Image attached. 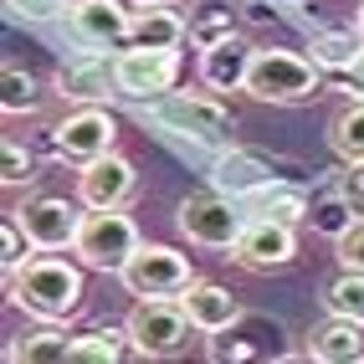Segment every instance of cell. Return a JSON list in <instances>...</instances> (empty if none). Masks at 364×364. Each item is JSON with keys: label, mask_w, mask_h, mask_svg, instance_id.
<instances>
[{"label": "cell", "mask_w": 364, "mask_h": 364, "mask_svg": "<svg viewBox=\"0 0 364 364\" xmlns=\"http://www.w3.org/2000/svg\"><path fill=\"white\" fill-rule=\"evenodd\" d=\"M134 354L129 328H92L82 338H72V364H118Z\"/></svg>", "instance_id": "cell-22"}, {"label": "cell", "mask_w": 364, "mask_h": 364, "mask_svg": "<svg viewBox=\"0 0 364 364\" xmlns=\"http://www.w3.org/2000/svg\"><path fill=\"white\" fill-rule=\"evenodd\" d=\"M328 144H333V154L344 164H364V98H354L344 113L333 118Z\"/></svg>", "instance_id": "cell-24"}, {"label": "cell", "mask_w": 364, "mask_h": 364, "mask_svg": "<svg viewBox=\"0 0 364 364\" xmlns=\"http://www.w3.org/2000/svg\"><path fill=\"white\" fill-rule=\"evenodd\" d=\"M139 113L154 118L159 129L190 139V144H205V149H231L236 144V118H231L226 103H215L210 92H175L169 87L164 98L139 103Z\"/></svg>", "instance_id": "cell-2"}, {"label": "cell", "mask_w": 364, "mask_h": 364, "mask_svg": "<svg viewBox=\"0 0 364 364\" xmlns=\"http://www.w3.org/2000/svg\"><path fill=\"white\" fill-rule=\"evenodd\" d=\"M139 190V169L118 149L98 154L92 164H77V200L87 210H108V205H129Z\"/></svg>", "instance_id": "cell-12"}, {"label": "cell", "mask_w": 364, "mask_h": 364, "mask_svg": "<svg viewBox=\"0 0 364 364\" xmlns=\"http://www.w3.org/2000/svg\"><path fill=\"white\" fill-rule=\"evenodd\" d=\"M175 226L190 247H205V252H231L236 236L247 231V210H241L231 196L221 190H205V196H185L180 210H175Z\"/></svg>", "instance_id": "cell-5"}, {"label": "cell", "mask_w": 364, "mask_h": 364, "mask_svg": "<svg viewBox=\"0 0 364 364\" xmlns=\"http://www.w3.org/2000/svg\"><path fill=\"white\" fill-rule=\"evenodd\" d=\"M113 77H118V98L129 103H154L164 98L180 77V52H154V46H124L113 57Z\"/></svg>", "instance_id": "cell-9"}, {"label": "cell", "mask_w": 364, "mask_h": 364, "mask_svg": "<svg viewBox=\"0 0 364 364\" xmlns=\"http://www.w3.org/2000/svg\"><path fill=\"white\" fill-rule=\"evenodd\" d=\"M354 26H359V36H364V6H359V16H354Z\"/></svg>", "instance_id": "cell-34"}, {"label": "cell", "mask_w": 364, "mask_h": 364, "mask_svg": "<svg viewBox=\"0 0 364 364\" xmlns=\"http://www.w3.org/2000/svg\"><path fill=\"white\" fill-rule=\"evenodd\" d=\"M333 257H338V267H354V272H364V215H359L344 236H333Z\"/></svg>", "instance_id": "cell-31"}, {"label": "cell", "mask_w": 364, "mask_h": 364, "mask_svg": "<svg viewBox=\"0 0 364 364\" xmlns=\"http://www.w3.org/2000/svg\"><path fill=\"white\" fill-rule=\"evenodd\" d=\"M349 82H354L359 98H364V52H359V57H354V67H349Z\"/></svg>", "instance_id": "cell-33"}, {"label": "cell", "mask_w": 364, "mask_h": 364, "mask_svg": "<svg viewBox=\"0 0 364 364\" xmlns=\"http://www.w3.org/2000/svg\"><path fill=\"white\" fill-rule=\"evenodd\" d=\"M308 359H318V364L364 359V318H338V313H328V323L308 333Z\"/></svg>", "instance_id": "cell-19"}, {"label": "cell", "mask_w": 364, "mask_h": 364, "mask_svg": "<svg viewBox=\"0 0 364 364\" xmlns=\"http://www.w3.org/2000/svg\"><path fill=\"white\" fill-rule=\"evenodd\" d=\"M180 303H185V313H190V323H196V333H205V338H210V333H226V328H236L241 318H247L231 287L200 282V277L180 293Z\"/></svg>", "instance_id": "cell-17"}, {"label": "cell", "mask_w": 364, "mask_h": 364, "mask_svg": "<svg viewBox=\"0 0 364 364\" xmlns=\"http://www.w3.org/2000/svg\"><path fill=\"white\" fill-rule=\"evenodd\" d=\"M118 144V124L103 103H82V108H67V118L52 129V149L67 164H92L98 154H108Z\"/></svg>", "instance_id": "cell-10"}, {"label": "cell", "mask_w": 364, "mask_h": 364, "mask_svg": "<svg viewBox=\"0 0 364 364\" xmlns=\"http://www.w3.org/2000/svg\"><path fill=\"white\" fill-rule=\"evenodd\" d=\"M134 0H72L67 11V31L82 46H129L134 26Z\"/></svg>", "instance_id": "cell-13"}, {"label": "cell", "mask_w": 364, "mask_h": 364, "mask_svg": "<svg viewBox=\"0 0 364 364\" xmlns=\"http://www.w3.org/2000/svg\"><path fill=\"white\" fill-rule=\"evenodd\" d=\"M190 36V21L169 6V0H154V6H134V26H129V46H154V52H180V41Z\"/></svg>", "instance_id": "cell-18"}, {"label": "cell", "mask_w": 364, "mask_h": 364, "mask_svg": "<svg viewBox=\"0 0 364 364\" xmlns=\"http://www.w3.org/2000/svg\"><path fill=\"white\" fill-rule=\"evenodd\" d=\"M308 52H313V62H318L323 72H349L354 57L364 52V36H359V26L354 31H318L308 41Z\"/></svg>", "instance_id": "cell-23"}, {"label": "cell", "mask_w": 364, "mask_h": 364, "mask_svg": "<svg viewBox=\"0 0 364 364\" xmlns=\"http://www.w3.org/2000/svg\"><path fill=\"white\" fill-rule=\"evenodd\" d=\"M134 6H154V0H134Z\"/></svg>", "instance_id": "cell-35"}, {"label": "cell", "mask_w": 364, "mask_h": 364, "mask_svg": "<svg viewBox=\"0 0 364 364\" xmlns=\"http://www.w3.org/2000/svg\"><path fill=\"white\" fill-rule=\"evenodd\" d=\"M231 257L247 272H282L298 262V226L272 221V215H247V231L236 236Z\"/></svg>", "instance_id": "cell-11"}, {"label": "cell", "mask_w": 364, "mask_h": 364, "mask_svg": "<svg viewBox=\"0 0 364 364\" xmlns=\"http://www.w3.org/2000/svg\"><path fill=\"white\" fill-rule=\"evenodd\" d=\"M118 282L129 287L134 298H180L190 282H196V267L185 252L159 247V241H139V252L124 262Z\"/></svg>", "instance_id": "cell-7"}, {"label": "cell", "mask_w": 364, "mask_h": 364, "mask_svg": "<svg viewBox=\"0 0 364 364\" xmlns=\"http://www.w3.org/2000/svg\"><path fill=\"white\" fill-rule=\"evenodd\" d=\"M124 328L134 338L139 359H175V354H185L190 333H196V323H190L180 298H139L134 313L124 318Z\"/></svg>", "instance_id": "cell-4"}, {"label": "cell", "mask_w": 364, "mask_h": 364, "mask_svg": "<svg viewBox=\"0 0 364 364\" xmlns=\"http://www.w3.org/2000/svg\"><path fill=\"white\" fill-rule=\"evenodd\" d=\"M82 215H87V205L67 200V196H31L16 205V221L26 226L36 252H72L77 231H82Z\"/></svg>", "instance_id": "cell-8"}, {"label": "cell", "mask_w": 364, "mask_h": 364, "mask_svg": "<svg viewBox=\"0 0 364 364\" xmlns=\"http://www.w3.org/2000/svg\"><path fill=\"white\" fill-rule=\"evenodd\" d=\"M272 180H282L272 159H262V154H252V149H236V144H231V149H215L210 185L221 190V196L247 200V196H257V190H262V185H272Z\"/></svg>", "instance_id": "cell-15"}, {"label": "cell", "mask_w": 364, "mask_h": 364, "mask_svg": "<svg viewBox=\"0 0 364 364\" xmlns=\"http://www.w3.org/2000/svg\"><path fill=\"white\" fill-rule=\"evenodd\" d=\"M247 200H252L247 215H272V221H287V226H303L308 210H313L308 190L293 185V180H272V185H262L257 196H247Z\"/></svg>", "instance_id": "cell-20"}, {"label": "cell", "mask_w": 364, "mask_h": 364, "mask_svg": "<svg viewBox=\"0 0 364 364\" xmlns=\"http://www.w3.org/2000/svg\"><path fill=\"white\" fill-rule=\"evenodd\" d=\"M6 298L41 323H67L82 308V262H67L62 252H36L16 277H6Z\"/></svg>", "instance_id": "cell-1"}, {"label": "cell", "mask_w": 364, "mask_h": 364, "mask_svg": "<svg viewBox=\"0 0 364 364\" xmlns=\"http://www.w3.org/2000/svg\"><path fill=\"white\" fill-rule=\"evenodd\" d=\"M57 98L72 103V108H82V103H108L113 92H118V77H113V57L103 52H82V57H67L57 67Z\"/></svg>", "instance_id": "cell-14"}, {"label": "cell", "mask_w": 364, "mask_h": 364, "mask_svg": "<svg viewBox=\"0 0 364 364\" xmlns=\"http://www.w3.org/2000/svg\"><path fill=\"white\" fill-rule=\"evenodd\" d=\"M318 87H323V67L313 62V57L282 52V46H257L252 72H247V98L287 108V103L318 98Z\"/></svg>", "instance_id": "cell-3"}, {"label": "cell", "mask_w": 364, "mask_h": 364, "mask_svg": "<svg viewBox=\"0 0 364 364\" xmlns=\"http://www.w3.org/2000/svg\"><path fill=\"white\" fill-rule=\"evenodd\" d=\"M323 308L338 313V318H364V272L338 267V277L323 287Z\"/></svg>", "instance_id": "cell-26"}, {"label": "cell", "mask_w": 364, "mask_h": 364, "mask_svg": "<svg viewBox=\"0 0 364 364\" xmlns=\"http://www.w3.org/2000/svg\"><path fill=\"white\" fill-rule=\"evenodd\" d=\"M252 57H257V46L241 36H221L215 46H200V82L210 92H247Z\"/></svg>", "instance_id": "cell-16"}, {"label": "cell", "mask_w": 364, "mask_h": 364, "mask_svg": "<svg viewBox=\"0 0 364 364\" xmlns=\"http://www.w3.org/2000/svg\"><path fill=\"white\" fill-rule=\"evenodd\" d=\"M6 359L11 364H21V359H26V364H67L72 359V333L57 328V323H41L36 333L21 338V344H11Z\"/></svg>", "instance_id": "cell-21"}, {"label": "cell", "mask_w": 364, "mask_h": 364, "mask_svg": "<svg viewBox=\"0 0 364 364\" xmlns=\"http://www.w3.org/2000/svg\"><path fill=\"white\" fill-rule=\"evenodd\" d=\"M354 221H359V205L349 200V190H344V196H323V200H313V210H308V226H313V231H323V236H344Z\"/></svg>", "instance_id": "cell-27"}, {"label": "cell", "mask_w": 364, "mask_h": 364, "mask_svg": "<svg viewBox=\"0 0 364 364\" xmlns=\"http://www.w3.org/2000/svg\"><path fill=\"white\" fill-rule=\"evenodd\" d=\"M134 252H139V226L124 215V205H108V210H87V215H82L77 247H72V257H77L82 267L118 277Z\"/></svg>", "instance_id": "cell-6"}, {"label": "cell", "mask_w": 364, "mask_h": 364, "mask_svg": "<svg viewBox=\"0 0 364 364\" xmlns=\"http://www.w3.org/2000/svg\"><path fill=\"white\" fill-rule=\"evenodd\" d=\"M6 11L21 21H67L72 0H6Z\"/></svg>", "instance_id": "cell-30"}, {"label": "cell", "mask_w": 364, "mask_h": 364, "mask_svg": "<svg viewBox=\"0 0 364 364\" xmlns=\"http://www.w3.org/2000/svg\"><path fill=\"white\" fill-rule=\"evenodd\" d=\"M36 257V247H31V236H26V226L16 221V210L6 215V221H0V272L6 277H16L21 267H26Z\"/></svg>", "instance_id": "cell-28"}, {"label": "cell", "mask_w": 364, "mask_h": 364, "mask_svg": "<svg viewBox=\"0 0 364 364\" xmlns=\"http://www.w3.org/2000/svg\"><path fill=\"white\" fill-rule=\"evenodd\" d=\"M0 108H6V118H21V113L41 108V82L26 67H6L0 72Z\"/></svg>", "instance_id": "cell-25"}, {"label": "cell", "mask_w": 364, "mask_h": 364, "mask_svg": "<svg viewBox=\"0 0 364 364\" xmlns=\"http://www.w3.org/2000/svg\"><path fill=\"white\" fill-rule=\"evenodd\" d=\"M36 180V159H31V149L21 139H6L0 144V185L6 190H21V185H31Z\"/></svg>", "instance_id": "cell-29"}, {"label": "cell", "mask_w": 364, "mask_h": 364, "mask_svg": "<svg viewBox=\"0 0 364 364\" xmlns=\"http://www.w3.org/2000/svg\"><path fill=\"white\" fill-rule=\"evenodd\" d=\"M344 190H349V200H354L359 215H364V164H349V185H344Z\"/></svg>", "instance_id": "cell-32"}]
</instances>
